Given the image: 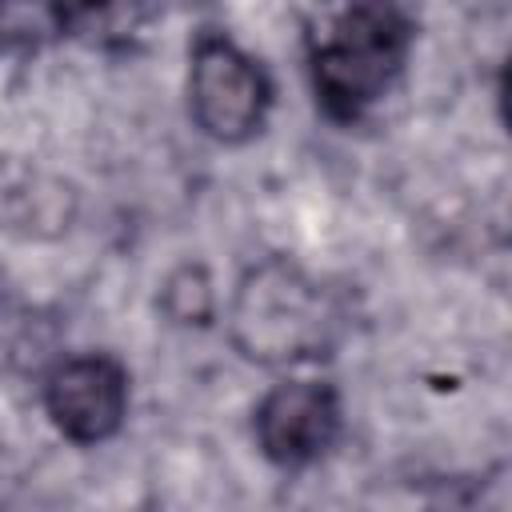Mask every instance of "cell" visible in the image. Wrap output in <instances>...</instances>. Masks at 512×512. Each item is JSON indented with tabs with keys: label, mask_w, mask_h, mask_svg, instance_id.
I'll use <instances>...</instances> for the list:
<instances>
[{
	"label": "cell",
	"mask_w": 512,
	"mask_h": 512,
	"mask_svg": "<svg viewBox=\"0 0 512 512\" xmlns=\"http://www.w3.org/2000/svg\"><path fill=\"white\" fill-rule=\"evenodd\" d=\"M340 424V392L328 380L272 384L252 412L256 448L276 468H308L320 456H328L340 436Z\"/></svg>",
	"instance_id": "4"
},
{
	"label": "cell",
	"mask_w": 512,
	"mask_h": 512,
	"mask_svg": "<svg viewBox=\"0 0 512 512\" xmlns=\"http://www.w3.org/2000/svg\"><path fill=\"white\" fill-rule=\"evenodd\" d=\"M224 324L244 360L260 368H296L332 356L344 332V308L288 256H264L240 272Z\"/></svg>",
	"instance_id": "2"
},
{
	"label": "cell",
	"mask_w": 512,
	"mask_h": 512,
	"mask_svg": "<svg viewBox=\"0 0 512 512\" xmlns=\"http://www.w3.org/2000/svg\"><path fill=\"white\" fill-rule=\"evenodd\" d=\"M160 308L172 316V324H208L216 312V292L212 280L200 264H184L164 280Z\"/></svg>",
	"instance_id": "7"
},
{
	"label": "cell",
	"mask_w": 512,
	"mask_h": 512,
	"mask_svg": "<svg viewBox=\"0 0 512 512\" xmlns=\"http://www.w3.org/2000/svg\"><path fill=\"white\" fill-rule=\"evenodd\" d=\"M44 412L72 444H104L128 420V368L108 352H76L44 380Z\"/></svg>",
	"instance_id": "5"
},
{
	"label": "cell",
	"mask_w": 512,
	"mask_h": 512,
	"mask_svg": "<svg viewBox=\"0 0 512 512\" xmlns=\"http://www.w3.org/2000/svg\"><path fill=\"white\" fill-rule=\"evenodd\" d=\"M48 20L84 48H124L144 24V0H48Z\"/></svg>",
	"instance_id": "6"
},
{
	"label": "cell",
	"mask_w": 512,
	"mask_h": 512,
	"mask_svg": "<svg viewBox=\"0 0 512 512\" xmlns=\"http://www.w3.org/2000/svg\"><path fill=\"white\" fill-rule=\"evenodd\" d=\"M412 24L400 0H308L304 68L332 124H360L400 80Z\"/></svg>",
	"instance_id": "1"
},
{
	"label": "cell",
	"mask_w": 512,
	"mask_h": 512,
	"mask_svg": "<svg viewBox=\"0 0 512 512\" xmlns=\"http://www.w3.org/2000/svg\"><path fill=\"white\" fill-rule=\"evenodd\" d=\"M188 112L216 144H244L260 136L272 112V80L224 32H200L188 56Z\"/></svg>",
	"instance_id": "3"
}]
</instances>
